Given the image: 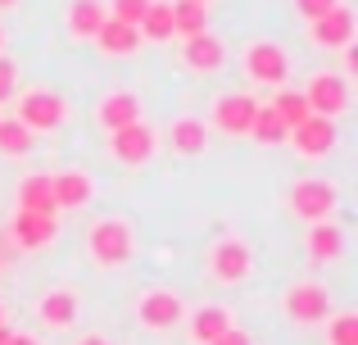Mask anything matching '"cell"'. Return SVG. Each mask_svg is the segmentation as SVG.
Returning a JSON list of instances; mask_svg holds the SVG:
<instances>
[{
	"instance_id": "cell-1",
	"label": "cell",
	"mask_w": 358,
	"mask_h": 345,
	"mask_svg": "<svg viewBox=\"0 0 358 345\" xmlns=\"http://www.w3.org/2000/svg\"><path fill=\"white\" fill-rule=\"evenodd\" d=\"M87 255L96 268H122L131 264V255H136V232H131L127 218H118V213H105V218H96L87 227Z\"/></svg>"
},
{
	"instance_id": "cell-2",
	"label": "cell",
	"mask_w": 358,
	"mask_h": 345,
	"mask_svg": "<svg viewBox=\"0 0 358 345\" xmlns=\"http://www.w3.org/2000/svg\"><path fill=\"white\" fill-rule=\"evenodd\" d=\"M286 209L295 213L299 223H322V218H336V209H341V186L331 182V177H295V182L286 186Z\"/></svg>"
},
{
	"instance_id": "cell-3",
	"label": "cell",
	"mask_w": 358,
	"mask_h": 345,
	"mask_svg": "<svg viewBox=\"0 0 358 345\" xmlns=\"http://www.w3.org/2000/svg\"><path fill=\"white\" fill-rule=\"evenodd\" d=\"M14 118L32 136L59 132L64 118H69V100H64L55 87H23V91H14Z\"/></svg>"
},
{
	"instance_id": "cell-4",
	"label": "cell",
	"mask_w": 358,
	"mask_h": 345,
	"mask_svg": "<svg viewBox=\"0 0 358 345\" xmlns=\"http://www.w3.org/2000/svg\"><path fill=\"white\" fill-rule=\"evenodd\" d=\"M241 73H245V82H250V87L277 91V87H286V82H290V50H286V45H277V41H268V36L245 41Z\"/></svg>"
},
{
	"instance_id": "cell-5",
	"label": "cell",
	"mask_w": 358,
	"mask_h": 345,
	"mask_svg": "<svg viewBox=\"0 0 358 345\" xmlns=\"http://www.w3.org/2000/svg\"><path fill=\"white\" fill-rule=\"evenodd\" d=\"M281 314H286L295 328H322L327 318H331V291H327L322 282H313V277H299V282L286 286V295H281Z\"/></svg>"
},
{
	"instance_id": "cell-6",
	"label": "cell",
	"mask_w": 358,
	"mask_h": 345,
	"mask_svg": "<svg viewBox=\"0 0 358 345\" xmlns=\"http://www.w3.org/2000/svg\"><path fill=\"white\" fill-rule=\"evenodd\" d=\"M304 100H308V114L336 123V118L350 109V78H341V73H331V69H317L313 78L304 82Z\"/></svg>"
},
{
	"instance_id": "cell-7",
	"label": "cell",
	"mask_w": 358,
	"mask_h": 345,
	"mask_svg": "<svg viewBox=\"0 0 358 345\" xmlns=\"http://www.w3.org/2000/svg\"><path fill=\"white\" fill-rule=\"evenodd\" d=\"M209 273L218 277L222 286H241L245 277L254 273V250H250V241H241V237H218L209 246Z\"/></svg>"
},
{
	"instance_id": "cell-8",
	"label": "cell",
	"mask_w": 358,
	"mask_h": 345,
	"mask_svg": "<svg viewBox=\"0 0 358 345\" xmlns=\"http://www.w3.org/2000/svg\"><path fill=\"white\" fill-rule=\"evenodd\" d=\"M136 323L145 332H173L186 323V300L177 291H168V286H155V291H145L136 300Z\"/></svg>"
},
{
	"instance_id": "cell-9",
	"label": "cell",
	"mask_w": 358,
	"mask_h": 345,
	"mask_svg": "<svg viewBox=\"0 0 358 345\" xmlns=\"http://www.w3.org/2000/svg\"><path fill=\"white\" fill-rule=\"evenodd\" d=\"M109 155H114L118 164H127V169H141V164H150L159 155V132L141 118V123H127L118 127V132H109Z\"/></svg>"
},
{
	"instance_id": "cell-10",
	"label": "cell",
	"mask_w": 358,
	"mask_h": 345,
	"mask_svg": "<svg viewBox=\"0 0 358 345\" xmlns=\"http://www.w3.org/2000/svg\"><path fill=\"white\" fill-rule=\"evenodd\" d=\"M254 114H259L254 91H222V96L213 100V114L204 118V123H213V132H222V136H245L250 123H254Z\"/></svg>"
},
{
	"instance_id": "cell-11",
	"label": "cell",
	"mask_w": 358,
	"mask_h": 345,
	"mask_svg": "<svg viewBox=\"0 0 358 345\" xmlns=\"http://www.w3.org/2000/svg\"><path fill=\"white\" fill-rule=\"evenodd\" d=\"M336 141H341V132H336V123L331 118H317V114H308L299 127H290L286 132V146L299 155V160H327V155L336 150Z\"/></svg>"
},
{
	"instance_id": "cell-12",
	"label": "cell",
	"mask_w": 358,
	"mask_h": 345,
	"mask_svg": "<svg viewBox=\"0 0 358 345\" xmlns=\"http://www.w3.org/2000/svg\"><path fill=\"white\" fill-rule=\"evenodd\" d=\"M159 146H168L177 160H200V155L209 150V123H204L200 114H177L173 123H168V132L159 136Z\"/></svg>"
},
{
	"instance_id": "cell-13",
	"label": "cell",
	"mask_w": 358,
	"mask_h": 345,
	"mask_svg": "<svg viewBox=\"0 0 358 345\" xmlns=\"http://www.w3.org/2000/svg\"><path fill=\"white\" fill-rule=\"evenodd\" d=\"M78 318H82V295L73 286H50L36 300V323L45 332H69V328H78Z\"/></svg>"
},
{
	"instance_id": "cell-14",
	"label": "cell",
	"mask_w": 358,
	"mask_h": 345,
	"mask_svg": "<svg viewBox=\"0 0 358 345\" xmlns=\"http://www.w3.org/2000/svg\"><path fill=\"white\" fill-rule=\"evenodd\" d=\"M354 27H358L354 9L341 0V5H331L327 14H317L313 23H308V41H313L317 50H341V45L354 41Z\"/></svg>"
},
{
	"instance_id": "cell-15",
	"label": "cell",
	"mask_w": 358,
	"mask_h": 345,
	"mask_svg": "<svg viewBox=\"0 0 358 345\" xmlns=\"http://www.w3.org/2000/svg\"><path fill=\"white\" fill-rule=\"evenodd\" d=\"M182 69L195 78H213V73L227 69V41L218 32H200L191 41H182Z\"/></svg>"
},
{
	"instance_id": "cell-16",
	"label": "cell",
	"mask_w": 358,
	"mask_h": 345,
	"mask_svg": "<svg viewBox=\"0 0 358 345\" xmlns=\"http://www.w3.org/2000/svg\"><path fill=\"white\" fill-rule=\"evenodd\" d=\"M9 237H14L18 250H27V255H41V250L55 246V237H59V213H14V223H9Z\"/></svg>"
},
{
	"instance_id": "cell-17",
	"label": "cell",
	"mask_w": 358,
	"mask_h": 345,
	"mask_svg": "<svg viewBox=\"0 0 358 345\" xmlns=\"http://www.w3.org/2000/svg\"><path fill=\"white\" fill-rule=\"evenodd\" d=\"M50 195L59 213H78L96 200V182H91L87 169H59V173H50Z\"/></svg>"
},
{
	"instance_id": "cell-18",
	"label": "cell",
	"mask_w": 358,
	"mask_h": 345,
	"mask_svg": "<svg viewBox=\"0 0 358 345\" xmlns=\"http://www.w3.org/2000/svg\"><path fill=\"white\" fill-rule=\"evenodd\" d=\"M96 123L105 127V132H118V127H127V123H141V96L127 91V87L105 91V96L96 100Z\"/></svg>"
},
{
	"instance_id": "cell-19",
	"label": "cell",
	"mask_w": 358,
	"mask_h": 345,
	"mask_svg": "<svg viewBox=\"0 0 358 345\" xmlns=\"http://www.w3.org/2000/svg\"><path fill=\"white\" fill-rule=\"evenodd\" d=\"M227 328H236V314L227 304H200V309H186V332H191L195 345L218 341Z\"/></svg>"
},
{
	"instance_id": "cell-20",
	"label": "cell",
	"mask_w": 358,
	"mask_h": 345,
	"mask_svg": "<svg viewBox=\"0 0 358 345\" xmlns=\"http://www.w3.org/2000/svg\"><path fill=\"white\" fill-rule=\"evenodd\" d=\"M304 250L313 264H336L345 255V227L336 218H322V223H308V237H304Z\"/></svg>"
},
{
	"instance_id": "cell-21",
	"label": "cell",
	"mask_w": 358,
	"mask_h": 345,
	"mask_svg": "<svg viewBox=\"0 0 358 345\" xmlns=\"http://www.w3.org/2000/svg\"><path fill=\"white\" fill-rule=\"evenodd\" d=\"M105 0H69V9H64V23H69V36H78V41H91V36L100 32V23H105Z\"/></svg>"
},
{
	"instance_id": "cell-22",
	"label": "cell",
	"mask_w": 358,
	"mask_h": 345,
	"mask_svg": "<svg viewBox=\"0 0 358 345\" xmlns=\"http://www.w3.org/2000/svg\"><path fill=\"white\" fill-rule=\"evenodd\" d=\"M91 41H96L105 55H114V59H127V55L141 50V32L131 23H118V18H105V23H100V32L91 36Z\"/></svg>"
},
{
	"instance_id": "cell-23",
	"label": "cell",
	"mask_w": 358,
	"mask_h": 345,
	"mask_svg": "<svg viewBox=\"0 0 358 345\" xmlns=\"http://www.w3.org/2000/svg\"><path fill=\"white\" fill-rule=\"evenodd\" d=\"M18 209L23 213H59L50 195V173H27L18 177Z\"/></svg>"
},
{
	"instance_id": "cell-24",
	"label": "cell",
	"mask_w": 358,
	"mask_h": 345,
	"mask_svg": "<svg viewBox=\"0 0 358 345\" xmlns=\"http://www.w3.org/2000/svg\"><path fill=\"white\" fill-rule=\"evenodd\" d=\"M173 9V36L177 41H191V36L209 32V5H195V0H168Z\"/></svg>"
},
{
	"instance_id": "cell-25",
	"label": "cell",
	"mask_w": 358,
	"mask_h": 345,
	"mask_svg": "<svg viewBox=\"0 0 358 345\" xmlns=\"http://www.w3.org/2000/svg\"><path fill=\"white\" fill-rule=\"evenodd\" d=\"M136 32H141V41H150V45L177 41V36H173V9H168V0H150V9L141 14V23H136Z\"/></svg>"
},
{
	"instance_id": "cell-26",
	"label": "cell",
	"mask_w": 358,
	"mask_h": 345,
	"mask_svg": "<svg viewBox=\"0 0 358 345\" xmlns=\"http://www.w3.org/2000/svg\"><path fill=\"white\" fill-rule=\"evenodd\" d=\"M268 109L281 118V127H299L308 118V100H304V91H290V87H277L272 91V100H268Z\"/></svg>"
},
{
	"instance_id": "cell-27",
	"label": "cell",
	"mask_w": 358,
	"mask_h": 345,
	"mask_svg": "<svg viewBox=\"0 0 358 345\" xmlns=\"http://www.w3.org/2000/svg\"><path fill=\"white\" fill-rule=\"evenodd\" d=\"M250 136L254 146H263V150H272V146H286V127H281V118L272 114L268 105H259V114H254V123H250Z\"/></svg>"
},
{
	"instance_id": "cell-28",
	"label": "cell",
	"mask_w": 358,
	"mask_h": 345,
	"mask_svg": "<svg viewBox=\"0 0 358 345\" xmlns=\"http://www.w3.org/2000/svg\"><path fill=\"white\" fill-rule=\"evenodd\" d=\"M32 146H36V136L27 132V127L18 123L14 114L0 118V155H9V160H23V155H32Z\"/></svg>"
},
{
	"instance_id": "cell-29",
	"label": "cell",
	"mask_w": 358,
	"mask_h": 345,
	"mask_svg": "<svg viewBox=\"0 0 358 345\" xmlns=\"http://www.w3.org/2000/svg\"><path fill=\"white\" fill-rule=\"evenodd\" d=\"M322 328H327V345H358V314L354 309L331 314Z\"/></svg>"
},
{
	"instance_id": "cell-30",
	"label": "cell",
	"mask_w": 358,
	"mask_h": 345,
	"mask_svg": "<svg viewBox=\"0 0 358 345\" xmlns=\"http://www.w3.org/2000/svg\"><path fill=\"white\" fill-rule=\"evenodd\" d=\"M145 9H150V0H109L105 14H109V18H118V23H131V27H136Z\"/></svg>"
},
{
	"instance_id": "cell-31",
	"label": "cell",
	"mask_w": 358,
	"mask_h": 345,
	"mask_svg": "<svg viewBox=\"0 0 358 345\" xmlns=\"http://www.w3.org/2000/svg\"><path fill=\"white\" fill-rule=\"evenodd\" d=\"M14 91H18V64L9 55H0V105H9Z\"/></svg>"
},
{
	"instance_id": "cell-32",
	"label": "cell",
	"mask_w": 358,
	"mask_h": 345,
	"mask_svg": "<svg viewBox=\"0 0 358 345\" xmlns=\"http://www.w3.org/2000/svg\"><path fill=\"white\" fill-rule=\"evenodd\" d=\"M331 5H341V0H295V9H299V14L308 18V23H313L317 14H327V9H331Z\"/></svg>"
},
{
	"instance_id": "cell-33",
	"label": "cell",
	"mask_w": 358,
	"mask_h": 345,
	"mask_svg": "<svg viewBox=\"0 0 358 345\" xmlns=\"http://www.w3.org/2000/svg\"><path fill=\"white\" fill-rule=\"evenodd\" d=\"M358 73V45H341V78H354Z\"/></svg>"
},
{
	"instance_id": "cell-34",
	"label": "cell",
	"mask_w": 358,
	"mask_h": 345,
	"mask_svg": "<svg viewBox=\"0 0 358 345\" xmlns=\"http://www.w3.org/2000/svg\"><path fill=\"white\" fill-rule=\"evenodd\" d=\"M209 345H254V337H250L245 328H227L218 341H209Z\"/></svg>"
},
{
	"instance_id": "cell-35",
	"label": "cell",
	"mask_w": 358,
	"mask_h": 345,
	"mask_svg": "<svg viewBox=\"0 0 358 345\" xmlns=\"http://www.w3.org/2000/svg\"><path fill=\"white\" fill-rule=\"evenodd\" d=\"M5 345H41V341H36L32 332H9V341H5Z\"/></svg>"
},
{
	"instance_id": "cell-36",
	"label": "cell",
	"mask_w": 358,
	"mask_h": 345,
	"mask_svg": "<svg viewBox=\"0 0 358 345\" xmlns=\"http://www.w3.org/2000/svg\"><path fill=\"white\" fill-rule=\"evenodd\" d=\"M78 345H114L105 337V332H87V337H78Z\"/></svg>"
},
{
	"instance_id": "cell-37",
	"label": "cell",
	"mask_w": 358,
	"mask_h": 345,
	"mask_svg": "<svg viewBox=\"0 0 358 345\" xmlns=\"http://www.w3.org/2000/svg\"><path fill=\"white\" fill-rule=\"evenodd\" d=\"M9 341V323H0V345H5Z\"/></svg>"
},
{
	"instance_id": "cell-38",
	"label": "cell",
	"mask_w": 358,
	"mask_h": 345,
	"mask_svg": "<svg viewBox=\"0 0 358 345\" xmlns=\"http://www.w3.org/2000/svg\"><path fill=\"white\" fill-rule=\"evenodd\" d=\"M18 5V0H0V14H5V9H14Z\"/></svg>"
},
{
	"instance_id": "cell-39",
	"label": "cell",
	"mask_w": 358,
	"mask_h": 345,
	"mask_svg": "<svg viewBox=\"0 0 358 345\" xmlns=\"http://www.w3.org/2000/svg\"><path fill=\"white\" fill-rule=\"evenodd\" d=\"M0 55H5V27H0Z\"/></svg>"
},
{
	"instance_id": "cell-40",
	"label": "cell",
	"mask_w": 358,
	"mask_h": 345,
	"mask_svg": "<svg viewBox=\"0 0 358 345\" xmlns=\"http://www.w3.org/2000/svg\"><path fill=\"white\" fill-rule=\"evenodd\" d=\"M195 5H213V0H195Z\"/></svg>"
},
{
	"instance_id": "cell-41",
	"label": "cell",
	"mask_w": 358,
	"mask_h": 345,
	"mask_svg": "<svg viewBox=\"0 0 358 345\" xmlns=\"http://www.w3.org/2000/svg\"><path fill=\"white\" fill-rule=\"evenodd\" d=\"M0 323H5V304H0Z\"/></svg>"
}]
</instances>
